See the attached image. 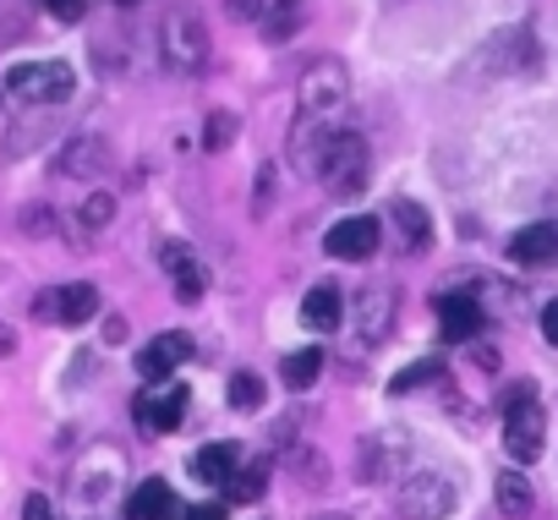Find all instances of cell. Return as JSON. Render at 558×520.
Wrapping results in <instances>:
<instances>
[{
	"mask_svg": "<svg viewBox=\"0 0 558 520\" xmlns=\"http://www.w3.org/2000/svg\"><path fill=\"white\" fill-rule=\"evenodd\" d=\"M7 94L17 105H61V99H72V66L66 61H23L7 72Z\"/></svg>",
	"mask_w": 558,
	"mask_h": 520,
	"instance_id": "5",
	"label": "cell"
},
{
	"mask_svg": "<svg viewBox=\"0 0 558 520\" xmlns=\"http://www.w3.org/2000/svg\"><path fill=\"white\" fill-rule=\"evenodd\" d=\"M235 17H252V23H263L268 28V39H291V28H296V7H230Z\"/></svg>",
	"mask_w": 558,
	"mask_h": 520,
	"instance_id": "21",
	"label": "cell"
},
{
	"mask_svg": "<svg viewBox=\"0 0 558 520\" xmlns=\"http://www.w3.org/2000/svg\"><path fill=\"white\" fill-rule=\"evenodd\" d=\"M263 487H268V465H263V460H257V465H241V476H230V482H225V493H230V498H241V504H252Z\"/></svg>",
	"mask_w": 558,
	"mask_h": 520,
	"instance_id": "23",
	"label": "cell"
},
{
	"mask_svg": "<svg viewBox=\"0 0 558 520\" xmlns=\"http://www.w3.org/2000/svg\"><path fill=\"white\" fill-rule=\"evenodd\" d=\"M493 498H498V515H509V520H525V515L536 509V493H531V482H525L520 471H498Z\"/></svg>",
	"mask_w": 558,
	"mask_h": 520,
	"instance_id": "18",
	"label": "cell"
},
{
	"mask_svg": "<svg viewBox=\"0 0 558 520\" xmlns=\"http://www.w3.org/2000/svg\"><path fill=\"white\" fill-rule=\"evenodd\" d=\"M186 356H192V340L170 329V335H159V340H148V351L137 356V373H143L148 384H165V378H170V373H175V367H181Z\"/></svg>",
	"mask_w": 558,
	"mask_h": 520,
	"instance_id": "11",
	"label": "cell"
},
{
	"mask_svg": "<svg viewBox=\"0 0 558 520\" xmlns=\"http://www.w3.org/2000/svg\"><path fill=\"white\" fill-rule=\"evenodd\" d=\"M438 324H444V340H476L482 335L476 297H438Z\"/></svg>",
	"mask_w": 558,
	"mask_h": 520,
	"instance_id": "17",
	"label": "cell"
},
{
	"mask_svg": "<svg viewBox=\"0 0 558 520\" xmlns=\"http://www.w3.org/2000/svg\"><path fill=\"white\" fill-rule=\"evenodd\" d=\"M542 340H547V346H558V297L542 307Z\"/></svg>",
	"mask_w": 558,
	"mask_h": 520,
	"instance_id": "29",
	"label": "cell"
},
{
	"mask_svg": "<svg viewBox=\"0 0 558 520\" xmlns=\"http://www.w3.org/2000/svg\"><path fill=\"white\" fill-rule=\"evenodd\" d=\"M121 449H88L83 460H77V471H72V493H77V504H105V493L121 482Z\"/></svg>",
	"mask_w": 558,
	"mask_h": 520,
	"instance_id": "7",
	"label": "cell"
},
{
	"mask_svg": "<svg viewBox=\"0 0 558 520\" xmlns=\"http://www.w3.org/2000/svg\"><path fill=\"white\" fill-rule=\"evenodd\" d=\"M186 520H225V504H192Z\"/></svg>",
	"mask_w": 558,
	"mask_h": 520,
	"instance_id": "30",
	"label": "cell"
},
{
	"mask_svg": "<svg viewBox=\"0 0 558 520\" xmlns=\"http://www.w3.org/2000/svg\"><path fill=\"white\" fill-rule=\"evenodd\" d=\"M235 465H241V455H235L230 444H208V449H197V460H192V471H197L203 482H214V487H225V482L235 476Z\"/></svg>",
	"mask_w": 558,
	"mask_h": 520,
	"instance_id": "20",
	"label": "cell"
},
{
	"mask_svg": "<svg viewBox=\"0 0 558 520\" xmlns=\"http://www.w3.org/2000/svg\"><path fill=\"white\" fill-rule=\"evenodd\" d=\"M345 105H351V77L340 61H313L302 72V99H296V121L302 126H345Z\"/></svg>",
	"mask_w": 558,
	"mask_h": 520,
	"instance_id": "1",
	"label": "cell"
},
{
	"mask_svg": "<svg viewBox=\"0 0 558 520\" xmlns=\"http://www.w3.org/2000/svg\"><path fill=\"white\" fill-rule=\"evenodd\" d=\"M433 378H444V362H438V356H427V362H411V367H400V378H395V395H411V389H422V384H433Z\"/></svg>",
	"mask_w": 558,
	"mask_h": 520,
	"instance_id": "25",
	"label": "cell"
},
{
	"mask_svg": "<svg viewBox=\"0 0 558 520\" xmlns=\"http://www.w3.org/2000/svg\"><path fill=\"white\" fill-rule=\"evenodd\" d=\"M324 520H335V515H324Z\"/></svg>",
	"mask_w": 558,
	"mask_h": 520,
	"instance_id": "34",
	"label": "cell"
},
{
	"mask_svg": "<svg viewBox=\"0 0 558 520\" xmlns=\"http://www.w3.org/2000/svg\"><path fill=\"white\" fill-rule=\"evenodd\" d=\"M23 520H50V504H45V498L34 493V498L23 504Z\"/></svg>",
	"mask_w": 558,
	"mask_h": 520,
	"instance_id": "31",
	"label": "cell"
},
{
	"mask_svg": "<svg viewBox=\"0 0 558 520\" xmlns=\"http://www.w3.org/2000/svg\"><path fill=\"white\" fill-rule=\"evenodd\" d=\"M165 269H170V280H175V302H197L203 291H208V275H203V264L181 246V241H170L165 246Z\"/></svg>",
	"mask_w": 558,
	"mask_h": 520,
	"instance_id": "16",
	"label": "cell"
},
{
	"mask_svg": "<svg viewBox=\"0 0 558 520\" xmlns=\"http://www.w3.org/2000/svg\"><path fill=\"white\" fill-rule=\"evenodd\" d=\"M324 246H329L335 257H367V252H378V219L351 214V219H340V225L324 235Z\"/></svg>",
	"mask_w": 558,
	"mask_h": 520,
	"instance_id": "13",
	"label": "cell"
},
{
	"mask_svg": "<svg viewBox=\"0 0 558 520\" xmlns=\"http://www.w3.org/2000/svg\"><path fill=\"white\" fill-rule=\"evenodd\" d=\"M395 329V286H367L356 297V335L362 346H384Z\"/></svg>",
	"mask_w": 558,
	"mask_h": 520,
	"instance_id": "9",
	"label": "cell"
},
{
	"mask_svg": "<svg viewBox=\"0 0 558 520\" xmlns=\"http://www.w3.org/2000/svg\"><path fill=\"white\" fill-rule=\"evenodd\" d=\"M318 373H324V351H296V356L286 362V384H296V389L318 384Z\"/></svg>",
	"mask_w": 558,
	"mask_h": 520,
	"instance_id": "24",
	"label": "cell"
},
{
	"mask_svg": "<svg viewBox=\"0 0 558 520\" xmlns=\"http://www.w3.org/2000/svg\"><path fill=\"white\" fill-rule=\"evenodd\" d=\"M454 498H460V482H454L449 471H438V465L405 471V476L395 482V504H400L405 520H444V515L454 509Z\"/></svg>",
	"mask_w": 558,
	"mask_h": 520,
	"instance_id": "2",
	"label": "cell"
},
{
	"mask_svg": "<svg viewBox=\"0 0 558 520\" xmlns=\"http://www.w3.org/2000/svg\"><path fill=\"white\" fill-rule=\"evenodd\" d=\"M56 17H61V23H77V17H83V7H77V0H66V7H56Z\"/></svg>",
	"mask_w": 558,
	"mask_h": 520,
	"instance_id": "32",
	"label": "cell"
},
{
	"mask_svg": "<svg viewBox=\"0 0 558 520\" xmlns=\"http://www.w3.org/2000/svg\"><path fill=\"white\" fill-rule=\"evenodd\" d=\"M94 313H99V291H94L88 280L39 291V302H34V318H39V324H88Z\"/></svg>",
	"mask_w": 558,
	"mask_h": 520,
	"instance_id": "6",
	"label": "cell"
},
{
	"mask_svg": "<svg viewBox=\"0 0 558 520\" xmlns=\"http://www.w3.org/2000/svg\"><path fill=\"white\" fill-rule=\"evenodd\" d=\"M235 132H241V121H235L230 110H214V116H208V126H203V148H208V154H219V148H230V143H235Z\"/></svg>",
	"mask_w": 558,
	"mask_h": 520,
	"instance_id": "22",
	"label": "cell"
},
{
	"mask_svg": "<svg viewBox=\"0 0 558 520\" xmlns=\"http://www.w3.org/2000/svg\"><path fill=\"white\" fill-rule=\"evenodd\" d=\"M509 257L520 269H558V225L542 219V225H525L514 241H509Z\"/></svg>",
	"mask_w": 558,
	"mask_h": 520,
	"instance_id": "10",
	"label": "cell"
},
{
	"mask_svg": "<svg viewBox=\"0 0 558 520\" xmlns=\"http://www.w3.org/2000/svg\"><path fill=\"white\" fill-rule=\"evenodd\" d=\"M110 219H116V197H110V192H94V197L83 203V225H88V230H105Z\"/></svg>",
	"mask_w": 558,
	"mask_h": 520,
	"instance_id": "27",
	"label": "cell"
},
{
	"mask_svg": "<svg viewBox=\"0 0 558 520\" xmlns=\"http://www.w3.org/2000/svg\"><path fill=\"white\" fill-rule=\"evenodd\" d=\"M159 56L175 77H197L208 66V28L197 12H165V28H159Z\"/></svg>",
	"mask_w": 558,
	"mask_h": 520,
	"instance_id": "3",
	"label": "cell"
},
{
	"mask_svg": "<svg viewBox=\"0 0 558 520\" xmlns=\"http://www.w3.org/2000/svg\"><path fill=\"white\" fill-rule=\"evenodd\" d=\"M12 351V335H7V324H0V356H7Z\"/></svg>",
	"mask_w": 558,
	"mask_h": 520,
	"instance_id": "33",
	"label": "cell"
},
{
	"mask_svg": "<svg viewBox=\"0 0 558 520\" xmlns=\"http://www.w3.org/2000/svg\"><path fill=\"white\" fill-rule=\"evenodd\" d=\"M340 313H345V297H340V286H335V280H324V286H313V291L302 297V324H307L313 335L340 329Z\"/></svg>",
	"mask_w": 558,
	"mask_h": 520,
	"instance_id": "15",
	"label": "cell"
},
{
	"mask_svg": "<svg viewBox=\"0 0 558 520\" xmlns=\"http://www.w3.org/2000/svg\"><path fill=\"white\" fill-rule=\"evenodd\" d=\"M395 225H400V235H405V246L411 252H427L433 246V219H427V208L422 203H395Z\"/></svg>",
	"mask_w": 558,
	"mask_h": 520,
	"instance_id": "19",
	"label": "cell"
},
{
	"mask_svg": "<svg viewBox=\"0 0 558 520\" xmlns=\"http://www.w3.org/2000/svg\"><path fill=\"white\" fill-rule=\"evenodd\" d=\"M504 444L514 460H536L547 444V416H542V400L531 395V384H509V395H504Z\"/></svg>",
	"mask_w": 558,
	"mask_h": 520,
	"instance_id": "4",
	"label": "cell"
},
{
	"mask_svg": "<svg viewBox=\"0 0 558 520\" xmlns=\"http://www.w3.org/2000/svg\"><path fill=\"white\" fill-rule=\"evenodd\" d=\"M389 471H411V449H405L395 433H378V438L362 444V482H367V476L384 482Z\"/></svg>",
	"mask_w": 558,
	"mask_h": 520,
	"instance_id": "14",
	"label": "cell"
},
{
	"mask_svg": "<svg viewBox=\"0 0 558 520\" xmlns=\"http://www.w3.org/2000/svg\"><path fill=\"white\" fill-rule=\"evenodd\" d=\"M126 520H186V509L175 504L170 482L148 476L143 487H132V498H126Z\"/></svg>",
	"mask_w": 558,
	"mask_h": 520,
	"instance_id": "12",
	"label": "cell"
},
{
	"mask_svg": "<svg viewBox=\"0 0 558 520\" xmlns=\"http://www.w3.org/2000/svg\"><path fill=\"white\" fill-rule=\"evenodd\" d=\"M88 159H99V143H72V148L61 154V170H66V176H88V170H94Z\"/></svg>",
	"mask_w": 558,
	"mask_h": 520,
	"instance_id": "28",
	"label": "cell"
},
{
	"mask_svg": "<svg viewBox=\"0 0 558 520\" xmlns=\"http://www.w3.org/2000/svg\"><path fill=\"white\" fill-rule=\"evenodd\" d=\"M230 406H235V411H257V406H263V378L241 367V373L230 378Z\"/></svg>",
	"mask_w": 558,
	"mask_h": 520,
	"instance_id": "26",
	"label": "cell"
},
{
	"mask_svg": "<svg viewBox=\"0 0 558 520\" xmlns=\"http://www.w3.org/2000/svg\"><path fill=\"white\" fill-rule=\"evenodd\" d=\"M181 411H186V389L181 384H148L137 400H132V416L154 433H175L181 427Z\"/></svg>",
	"mask_w": 558,
	"mask_h": 520,
	"instance_id": "8",
	"label": "cell"
}]
</instances>
